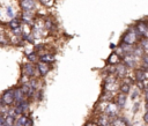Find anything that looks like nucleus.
Returning a JSON list of instances; mask_svg holds the SVG:
<instances>
[{
  "label": "nucleus",
  "instance_id": "obj_1",
  "mask_svg": "<svg viewBox=\"0 0 148 126\" xmlns=\"http://www.w3.org/2000/svg\"><path fill=\"white\" fill-rule=\"evenodd\" d=\"M142 37L139 35V32L136 31L135 29V25H131L128 27L127 31L124 34L123 38H121V43H126V44H131V45H134L136 44L138 42H140Z\"/></svg>",
  "mask_w": 148,
  "mask_h": 126
},
{
  "label": "nucleus",
  "instance_id": "obj_2",
  "mask_svg": "<svg viewBox=\"0 0 148 126\" xmlns=\"http://www.w3.org/2000/svg\"><path fill=\"white\" fill-rule=\"evenodd\" d=\"M119 110H120V108L117 105V103H116V102H109V103H108V105H106V108H105L104 113H105V114H108L109 117L113 118V117H117V116H118Z\"/></svg>",
  "mask_w": 148,
  "mask_h": 126
},
{
  "label": "nucleus",
  "instance_id": "obj_3",
  "mask_svg": "<svg viewBox=\"0 0 148 126\" xmlns=\"http://www.w3.org/2000/svg\"><path fill=\"white\" fill-rule=\"evenodd\" d=\"M123 62L127 66V68H134L136 66L138 58H135V55L133 53H126L123 57Z\"/></svg>",
  "mask_w": 148,
  "mask_h": 126
},
{
  "label": "nucleus",
  "instance_id": "obj_4",
  "mask_svg": "<svg viewBox=\"0 0 148 126\" xmlns=\"http://www.w3.org/2000/svg\"><path fill=\"white\" fill-rule=\"evenodd\" d=\"M134 25H135V29H136V31L139 32V35H140L141 37H145L146 34H147V31H148V22H146V21H143V20H140V21H138Z\"/></svg>",
  "mask_w": 148,
  "mask_h": 126
},
{
  "label": "nucleus",
  "instance_id": "obj_5",
  "mask_svg": "<svg viewBox=\"0 0 148 126\" xmlns=\"http://www.w3.org/2000/svg\"><path fill=\"white\" fill-rule=\"evenodd\" d=\"M147 73L148 72L146 69H143L142 67L136 68L134 71V80H135V82H145L147 80V77H148Z\"/></svg>",
  "mask_w": 148,
  "mask_h": 126
},
{
  "label": "nucleus",
  "instance_id": "obj_6",
  "mask_svg": "<svg viewBox=\"0 0 148 126\" xmlns=\"http://www.w3.org/2000/svg\"><path fill=\"white\" fill-rule=\"evenodd\" d=\"M127 66L121 61L120 64H118L116 66V71H114V75L117 77H120V79H124L127 76Z\"/></svg>",
  "mask_w": 148,
  "mask_h": 126
},
{
  "label": "nucleus",
  "instance_id": "obj_7",
  "mask_svg": "<svg viewBox=\"0 0 148 126\" xmlns=\"http://www.w3.org/2000/svg\"><path fill=\"white\" fill-rule=\"evenodd\" d=\"M14 101H15V97H14V91L13 90H6L1 96V102L5 105H10V104L14 103Z\"/></svg>",
  "mask_w": 148,
  "mask_h": 126
},
{
  "label": "nucleus",
  "instance_id": "obj_8",
  "mask_svg": "<svg viewBox=\"0 0 148 126\" xmlns=\"http://www.w3.org/2000/svg\"><path fill=\"white\" fill-rule=\"evenodd\" d=\"M111 126H131V124L126 118L117 116L111 118Z\"/></svg>",
  "mask_w": 148,
  "mask_h": 126
},
{
  "label": "nucleus",
  "instance_id": "obj_9",
  "mask_svg": "<svg viewBox=\"0 0 148 126\" xmlns=\"http://www.w3.org/2000/svg\"><path fill=\"white\" fill-rule=\"evenodd\" d=\"M123 61V58L114 51V52H112L110 55H109V58H108V65H110V66H117L118 64H120Z\"/></svg>",
  "mask_w": 148,
  "mask_h": 126
},
{
  "label": "nucleus",
  "instance_id": "obj_10",
  "mask_svg": "<svg viewBox=\"0 0 148 126\" xmlns=\"http://www.w3.org/2000/svg\"><path fill=\"white\" fill-rule=\"evenodd\" d=\"M114 101H116L117 105H118L120 109L125 108V105H126V101H127V94H124V92H120V91H119V92L117 94Z\"/></svg>",
  "mask_w": 148,
  "mask_h": 126
},
{
  "label": "nucleus",
  "instance_id": "obj_11",
  "mask_svg": "<svg viewBox=\"0 0 148 126\" xmlns=\"http://www.w3.org/2000/svg\"><path fill=\"white\" fill-rule=\"evenodd\" d=\"M98 126H111V117L105 113H102L97 119Z\"/></svg>",
  "mask_w": 148,
  "mask_h": 126
},
{
  "label": "nucleus",
  "instance_id": "obj_12",
  "mask_svg": "<svg viewBox=\"0 0 148 126\" xmlns=\"http://www.w3.org/2000/svg\"><path fill=\"white\" fill-rule=\"evenodd\" d=\"M20 6H21V8L23 10L30 12L35 7V1L34 0H21L20 1Z\"/></svg>",
  "mask_w": 148,
  "mask_h": 126
},
{
  "label": "nucleus",
  "instance_id": "obj_13",
  "mask_svg": "<svg viewBox=\"0 0 148 126\" xmlns=\"http://www.w3.org/2000/svg\"><path fill=\"white\" fill-rule=\"evenodd\" d=\"M37 69H38V73H39L40 75H46L47 72L50 71V66H49L47 62L40 61V62H38V65H37Z\"/></svg>",
  "mask_w": 148,
  "mask_h": 126
},
{
  "label": "nucleus",
  "instance_id": "obj_14",
  "mask_svg": "<svg viewBox=\"0 0 148 126\" xmlns=\"http://www.w3.org/2000/svg\"><path fill=\"white\" fill-rule=\"evenodd\" d=\"M23 74H25L28 76H34L36 74V68L31 64H25L23 66Z\"/></svg>",
  "mask_w": 148,
  "mask_h": 126
},
{
  "label": "nucleus",
  "instance_id": "obj_15",
  "mask_svg": "<svg viewBox=\"0 0 148 126\" xmlns=\"http://www.w3.org/2000/svg\"><path fill=\"white\" fill-rule=\"evenodd\" d=\"M13 91H14V97H15V102L16 103H20L21 101L24 99V94H23L21 88H15Z\"/></svg>",
  "mask_w": 148,
  "mask_h": 126
},
{
  "label": "nucleus",
  "instance_id": "obj_16",
  "mask_svg": "<svg viewBox=\"0 0 148 126\" xmlns=\"http://www.w3.org/2000/svg\"><path fill=\"white\" fill-rule=\"evenodd\" d=\"M131 89H132V86L126 83L125 81H123L120 84H119V91L120 92H124V94H130L131 92Z\"/></svg>",
  "mask_w": 148,
  "mask_h": 126
},
{
  "label": "nucleus",
  "instance_id": "obj_17",
  "mask_svg": "<svg viewBox=\"0 0 148 126\" xmlns=\"http://www.w3.org/2000/svg\"><path fill=\"white\" fill-rule=\"evenodd\" d=\"M54 60H56V57H54L52 53H47V54L40 55V61H43V62L50 64V62H52V61H54Z\"/></svg>",
  "mask_w": 148,
  "mask_h": 126
},
{
  "label": "nucleus",
  "instance_id": "obj_18",
  "mask_svg": "<svg viewBox=\"0 0 148 126\" xmlns=\"http://www.w3.org/2000/svg\"><path fill=\"white\" fill-rule=\"evenodd\" d=\"M140 92H141V90L135 86L133 89H131V98L134 101V99H136L139 96H140Z\"/></svg>",
  "mask_w": 148,
  "mask_h": 126
},
{
  "label": "nucleus",
  "instance_id": "obj_19",
  "mask_svg": "<svg viewBox=\"0 0 148 126\" xmlns=\"http://www.w3.org/2000/svg\"><path fill=\"white\" fill-rule=\"evenodd\" d=\"M139 44L142 46V49L145 50V52H148V37H142L140 39Z\"/></svg>",
  "mask_w": 148,
  "mask_h": 126
},
{
  "label": "nucleus",
  "instance_id": "obj_20",
  "mask_svg": "<svg viewBox=\"0 0 148 126\" xmlns=\"http://www.w3.org/2000/svg\"><path fill=\"white\" fill-rule=\"evenodd\" d=\"M9 27H10L12 30H15V29L21 28V27H20V21H18L17 18H13V20L9 22Z\"/></svg>",
  "mask_w": 148,
  "mask_h": 126
},
{
  "label": "nucleus",
  "instance_id": "obj_21",
  "mask_svg": "<svg viewBox=\"0 0 148 126\" xmlns=\"http://www.w3.org/2000/svg\"><path fill=\"white\" fill-rule=\"evenodd\" d=\"M22 16H23V20L25 21V22H30L31 20H32V14L30 13V12H23V14H22Z\"/></svg>",
  "mask_w": 148,
  "mask_h": 126
},
{
  "label": "nucleus",
  "instance_id": "obj_22",
  "mask_svg": "<svg viewBox=\"0 0 148 126\" xmlns=\"http://www.w3.org/2000/svg\"><path fill=\"white\" fill-rule=\"evenodd\" d=\"M27 120H28V117H27V116L21 114V116H20V118L16 120V123H17L18 125H21V126H24V125H25V123H27Z\"/></svg>",
  "mask_w": 148,
  "mask_h": 126
},
{
  "label": "nucleus",
  "instance_id": "obj_23",
  "mask_svg": "<svg viewBox=\"0 0 148 126\" xmlns=\"http://www.w3.org/2000/svg\"><path fill=\"white\" fill-rule=\"evenodd\" d=\"M43 6L45 7H52L53 3H54V0H38Z\"/></svg>",
  "mask_w": 148,
  "mask_h": 126
},
{
  "label": "nucleus",
  "instance_id": "obj_24",
  "mask_svg": "<svg viewBox=\"0 0 148 126\" xmlns=\"http://www.w3.org/2000/svg\"><path fill=\"white\" fill-rule=\"evenodd\" d=\"M27 58H28V60L29 61H31V62H35V61H37V54L36 53H29V54H27Z\"/></svg>",
  "mask_w": 148,
  "mask_h": 126
},
{
  "label": "nucleus",
  "instance_id": "obj_25",
  "mask_svg": "<svg viewBox=\"0 0 148 126\" xmlns=\"http://www.w3.org/2000/svg\"><path fill=\"white\" fill-rule=\"evenodd\" d=\"M141 60H142V62H143V66H142V67H143V68H148V52L145 53V55L142 57Z\"/></svg>",
  "mask_w": 148,
  "mask_h": 126
},
{
  "label": "nucleus",
  "instance_id": "obj_26",
  "mask_svg": "<svg viewBox=\"0 0 148 126\" xmlns=\"http://www.w3.org/2000/svg\"><path fill=\"white\" fill-rule=\"evenodd\" d=\"M15 121L14 119V116L13 114H8V117L6 118V124H9V125H13V123Z\"/></svg>",
  "mask_w": 148,
  "mask_h": 126
},
{
  "label": "nucleus",
  "instance_id": "obj_27",
  "mask_svg": "<svg viewBox=\"0 0 148 126\" xmlns=\"http://www.w3.org/2000/svg\"><path fill=\"white\" fill-rule=\"evenodd\" d=\"M29 86H30V88H31V89L36 90V88H37V82H36L35 80H31V81L29 82Z\"/></svg>",
  "mask_w": 148,
  "mask_h": 126
},
{
  "label": "nucleus",
  "instance_id": "obj_28",
  "mask_svg": "<svg viewBox=\"0 0 148 126\" xmlns=\"http://www.w3.org/2000/svg\"><path fill=\"white\" fill-rule=\"evenodd\" d=\"M84 126H98V124H97L96 121H91V120H89V121L86 123Z\"/></svg>",
  "mask_w": 148,
  "mask_h": 126
},
{
  "label": "nucleus",
  "instance_id": "obj_29",
  "mask_svg": "<svg viewBox=\"0 0 148 126\" xmlns=\"http://www.w3.org/2000/svg\"><path fill=\"white\" fill-rule=\"evenodd\" d=\"M142 119H143V123L148 125V111H146V112H145V114H143Z\"/></svg>",
  "mask_w": 148,
  "mask_h": 126
},
{
  "label": "nucleus",
  "instance_id": "obj_30",
  "mask_svg": "<svg viewBox=\"0 0 148 126\" xmlns=\"http://www.w3.org/2000/svg\"><path fill=\"white\" fill-rule=\"evenodd\" d=\"M6 125V119L0 114V126H5Z\"/></svg>",
  "mask_w": 148,
  "mask_h": 126
},
{
  "label": "nucleus",
  "instance_id": "obj_31",
  "mask_svg": "<svg viewBox=\"0 0 148 126\" xmlns=\"http://www.w3.org/2000/svg\"><path fill=\"white\" fill-rule=\"evenodd\" d=\"M24 126H34V124H32V119H31V118H28V120H27V123H25Z\"/></svg>",
  "mask_w": 148,
  "mask_h": 126
},
{
  "label": "nucleus",
  "instance_id": "obj_32",
  "mask_svg": "<svg viewBox=\"0 0 148 126\" xmlns=\"http://www.w3.org/2000/svg\"><path fill=\"white\" fill-rule=\"evenodd\" d=\"M7 14H8L10 17H13V10H12V8H10V7H8V8H7Z\"/></svg>",
  "mask_w": 148,
  "mask_h": 126
},
{
  "label": "nucleus",
  "instance_id": "obj_33",
  "mask_svg": "<svg viewBox=\"0 0 148 126\" xmlns=\"http://www.w3.org/2000/svg\"><path fill=\"white\" fill-rule=\"evenodd\" d=\"M145 99L148 103V90H145Z\"/></svg>",
  "mask_w": 148,
  "mask_h": 126
},
{
  "label": "nucleus",
  "instance_id": "obj_34",
  "mask_svg": "<svg viewBox=\"0 0 148 126\" xmlns=\"http://www.w3.org/2000/svg\"><path fill=\"white\" fill-rule=\"evenodd\" d=\"M42 95H43V91H42V90H39V91H38V101H40V99H42Z\"/></svg>",
  "mask_w": 148,
  "mask_h": 126
},
{
  "label": "nucleus",
  "instance_id": "obj_35",
  "mask_svg": "<svg viewBox=\"0 0 148 126\" xmlns=\"http://www.w3.org/2000/svg\"><path fill=\"white\" fill-rule=\"evenodd\" d=\"M13 126H21V125H18V124H17V123H15V124H14V125H13Z\"/></svg>",
  "mask_w": 148,
  "mask_h": 126
},
{
  "label": "nucleus",
  "instance_id": "obj_36",
  "mask_svg": "<svg viewBox=\"0 0 148 126\" xmlns=\"http://www.w3.org/2000/svg\"><path fill=\"white\" fill-rule=\"evenodd\" d=\"M146 90H148V83L146 84Z\"/></svg>",
  "mask_w": 148,
  "mask_h": 126
},
{
  "label": "nucleus",
  "instance_id": "obj_37",
  "mask_svg": "<svg viewBox=\"0 0 148 126\" xmlns=\"http://www.w3.org/2000/svg\"><path fill=\"white\" fill-rule=\"evenodd\" d=\"M5 126H13V125H9V124H6Z\"/></svg>",
  "mask_w": 148,
  "mask_h": 126
}]
</instances>
